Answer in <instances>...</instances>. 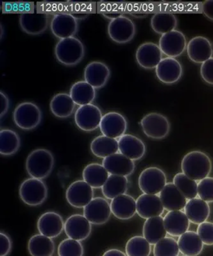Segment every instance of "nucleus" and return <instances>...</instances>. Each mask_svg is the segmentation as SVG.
I'll return each instance as SVG.
<instances>
[{
  "instance_id": "1",
  "label": "nucleus",
  "mask_w": 213,
  "mask_h": 256,
  "mask_svg": "<svg viewBox=\"0 0 213 256\" xmlns=\"http://www.w3.org/2000/svg\"><path fill=\"white\" fill-rule=\"evenodd\" d=\"M212 160L200 150H194L186 154L182 162V172L194 180L205 179L212 172Z\"/></svg>"
},
{
  "instance_id": "2",
  "label": "nucleus",
  "mask_w": 213,
  "mask_h": 256,
  "mask_svg": "<svg viewBox=\"0 0 213 256\" xmlns=\"http://www.w3.org/2000/svg\"><path fill=\"white\" fill-rule=\"evenodd\" d=\"M54 166L52 152L46 148H38L30 153L25 166L31 178L42 180L50 175Z\"/></svg>"
},
{
  "instance_id": "3",
  "label": "nucleus",
  "mask_w": 213,
  "mask_h": 256,
  "mask_svg": "<svg viewBox=\"0 0 213 256\" xmlns=\"http://www.w3.org/2000/svg\"><path fill=\"white\" fill-rule=\"evenodd\" d=\"M57 60L66 66H74L83 60L86 48L81 40L75 36L61 40L54 48Z\"/></svg>"
},
{
  "instance_id": "4",
  "label": "nucleus",
  "mask_w": 213,
  "mask_h": 256,
  "mask_svg": "<svg viewBox=\"0 0 213 256\" xmlns=\"http://www.w3.org/2000/svg\"><path fill=\"white\" fill-rule=\"evenodd\" d=\"M42 114L40 107L34 102H22L14 111L13 120L20 129L29 131L35 129L42 120Z\"/></svg>"
},
{
  "instance_id": "5",
  "label": "nucleus",
  "mask_w": 213,
  "mask_h": 256,
  "mask_svg": "<svg viewBox=\"0 0 213 256\" xmlns=\"http://www.w3.org/2000/svg\"><path fill=\"white\" fill-rule=\"evenodd\" d=\"M19 194L24 204L30 206H38L46 200L48 190L42 180L31 178L20 184Z\"/></svg>"
},
{
  "instance_id": "6",
  "label": "nucleus",
  "mask_w": 213,
  "mask_h": 256,
  "mask_svg": "<svg viewBox=\"0 0 213 256\" xmlns=\"http://www.w3.org/2000/svg\"><path fill=\"white\" fill-rule=\"evenodd\" d=\"M140 124L146 136L155 140L166 138L170 131V122L166 116L156 112L144 116Z\"/></svg>"
},
{
  "instance_id": "7",
  "label": "nucleus",
  "mask_w": 213,
  "mask_h": 256,
  "mask_svg": "<svg viewBox=\"0 0 213 256\" xmlns=\"http://www.w3.org/2000/svg\"><path fill=\"white\" fill-rule=\"evenodd\" d=\"M136 26L130 18L118 16L110 22L108 26V34L110 38L118 44L130 42L136 34Z\"/></svg>"
},
{
  "instance_id": "8",
  "label": "nucleus",
  "mask_w": 213,
  "mask_h": 256,
  "mask_svg": "<svg viewBox=\"0 0 213 256\" xmlns=\"http://www.w3.org/2000/svg\"><path fill=\"white\" fill-rule=\"evenodd\" d=\"M166 173L156 166L146 168L138 178L139 188L144 194L156 195L161 193L166 184Z\"/></svg>"
},
{
  "instance_id": "9",
  "label": "nucleus",
  "mask_w": 213,
  "mask_h": 256,
  "mask_svg": "<svg viewBox=\"0 0 213 256\" xmlns=\"http://www.w3.org/2000/svg\"><path fill=\"white\" fill-rule=\"evenodd\" d=\"M102 112L94 104L80 106L74 114L76 124L82 131H94L100 126L102 118Z\"/></svg>"
},
{
  "instance_id": "10",
  "label": "nucleus",
  "mask_w": 213,
  "mask_h": 256,
  "mask_svg": "<svg viewBox=\"0 0 213 256\" xmlns=\"http://www.w3.org/2000/svg\"><path fill=\"white\" fill-rule=\"evenodd\" d=\"M66 196L71 206L84 208L94 198V188L84 180H76L68 187Z\"/></svg>"
},
{
  "instance_id": "11",
  "label": "nucleus",
  "mask_w": 213,
  "mask_h": 256,
  "mask_svg": "<svg viewBox=\"0 0 213 256\" xmlns=\"http://www.w3.org/2000/svg\"><path fill=\"white\" fill-rule=\"evenodd\" d=\"M100 128L102 136L118 140L126 132L128 122L122 114L110 112L102 116Z\"/></svg>"
},
{
  "instance_id": "12",
  "label": "nucleus",
  "mask_w": 213,
  "mask_h": 256,
  "mask_svg": "<svg viewBox=\"0 0 213 256\" xmlns=\"http://www.w3.org/2000/svg\"><path fill=\"white\" fill-rule=\"evenodd\" d=\"M52 34L60 40L72 38L78 30V22L70 14L60 13L54 16L50 24Z\"/></svg>"
},
{
  "instance_id": "13",
  "label": "nucleus",
  "mask_w": 213,
  "mask_h": 256,
  "mask_svg": "<svg viewBox=\"0 0 213 256\" xmlns=\"http://www.w3.org/2000/svg\"><path fill=\"white\" fill-rule=\"evenodd\" d=\"M159 46L162 54L168 57L175 58L182 56L186 49V38L182 32L175 30L162 36L159 41Z\"/></svg>"
},
{
  "instance_id": "14",
  "label": "nucleus",
  "mask_w": 213,
  "mask_h": 256,
  "mask_svg": "<svg viewBox=\"0 0 213 256\" xmlns=\"http://www.w3.org/2000/svg\"><path fill=\"white\" fill-rule=\"evenodd\" d=\"M112 210L108 201L102 198H96L84 208V216L94 225H103L110 218Z\"/></svg>"
},
{
  "instance_id": "15",
  "label": "nucleus",
  "mask_w": 213,
  "mask_h": 256,
  "mask_svg": "<svg viewBox=\"0 0 213 256\" xmlns=\"http://www.w3.org/2000/svg\"><path fill=\"white\" fill-rule=\"evenodd\" d=\"M91 224L84 216L73 214L66 220L64 230L68 238L82 242L90 236L92 232Z\"/></svg>"
},
{
  "instance_id": "16",
  "label": "nucleus",
  "mask_w": 213,
  "mask_h": 256,
  "mask_svg": "<svg viewBox=\"0 0 213 256\" xmlns=\"http://www.w3.org/2000/svg\"><path fill=\"white\" fill-rule=\"evenodd\" d=\"M183 68L177 59L166 57L162 59L156 68L158 79L162 84H171L182 78Z\"/></svg>"
},
{
  "instance_id": "17",
  "label": "nucleus",
  "mask_w": 213,
  "mask_h": 256,
  "mask_svg": "<svg viewBox=\"0 0 213 256\" xmlns=\"http://www.w3.org/2000/svg\"><path fill=\"white\" fill-rule=\"evenodd\" d=\"M110 75L108 66L100 61H93L87 64L84 70V81L95 89L102 88L106 86Z\"/></svg>"
},
{
  "instance_id": "18",
  "label": "nucleus",
  "mask_w": 213,
  "mask_h": 256,
  "mask_svg": "<svg viewBox=\"0 0 213 256\" xmlns=\"http://www.w3.org/2000/svg\"><path fill=\"white\" fill-rule=\"evenodd\" d=\"M162 52L159 46L153 42H145L138 48L136 60L138 65L145 70L156 68L162 59Z\"/></svg>"
},
{
  "instance_id": "19",
  "label": "nucleus",
  "mask_w": 213,
  "mask_h": 256,
  "mask_svg": "<svg viewBox=\"0 0 213 256\" xmlns=\"http://www.w3.org/2000/svg\"><path fill=\"white\" fill-rule=\"evenodd\" d=\"M187 54L194 62L202 64L212 57V44L204 36H194L187 45Z\"/></svg>"
},
{
  "instance_id": "20",
  "label": "nucleus",
  "mask_w": 213,
  "mask_h": 256,
  "mask_svg": "<svg viewBox=\"0 0 213 256\" xmlns=\"http://www.w3.org/2000/svg\"><path fill=\"white\" fill-rule=\"evenodd\" d=\"M19 22L22 30L32 36L40 35L46 30L49 17L44 13H26L20 14Z\"/></svg>"
},
{
  "instance_id": "21",
  "label": "nucleus",
  "mask_w": 213,
  "mask_h": 256,
  "mask_svg": "<svg viewBox=\"0 0 213 256\" xmlns=\"http://www.w3.org/2000/svg\"><path fill=\"white\" fill-rule=\"evenodd\" d=\"M64 226L62 217L54 212H44L38 222V230L40 234L52 239L60 235Z\"/></svg>"
},
{
  "instance_id": "22",
  "label": "nucleus",
  "mask_w": 213,
  "mask_h": 256,
  "mask_svg": "<svg viewBox=\"0 0 213 256\" xmlns=\"http://www.w3.org/2000/svg\"><path fill=\"white\" fill-rule=\"evenodd\" d=\"M164 210L159 196L143 194L137 198L136 214L142 218L161 216Z\"/></svg>"
},
{
  "instance_id": "23",
  "label": "nucleus",
  "mask_w": 213,
  "mask_h": 256,
  "mask_svg": "<svg viewBox=\"0 0 213 256\" xmlns=\"http://www.w3.org/2000/svg\"><path fill=\"white\" fill-rule=\"evenodd\" d=\"M102 166L110 174L124 177L132 175L135 168L134 161L120 152L111 155L103 160Z\"/></svg>"
},
{
  "instance_id": "24",
  "label": "nucleus",
  "mask_w": 213,
  "mask_h": 256,
  "mask_svg": "<svg viewBox=\"0 0 213 256\" xmlns=\"http://www.w3.org/2000/svg\"><path fill=\"white\" fill-rule=\"evenodd\" d=\"M164 210L166 211H182L188 202L187 198L174 182H168L160 194Z\"/></svg>"
},
{
  "instance_id": "25",
  "label": "nucleus",
  "mask_w": 213,
  "mask_h": 256,
  "mask_svg": "<svg viewBox=\"0 0 213 256\" xmlns=\"http://www.w3.org/2000/svg\"><path fill=\"white\" fill-rule=\"evenodd\" d=\"M119 152L132 161L142 158L146 152L144 142L132 134H125L118 139Z\"/></svg>"
},
{
  "instance_id": "26",
  "label": "nucleus",
  "mask_w": 213,
  "mask_h": 256,
  "mask_svg": "<svg viewBox=\"0 0 213 256\" xmlns=\"http://www.w3.org/2000/svg\"><path fill=\"white\" fill-rule=\"evenodd\" d=\"M110 206L112 214L120 220H129L136 212V200L126 194L114 198Z\"/></svg>"
},
{
  "instance_id": "27",
  "label": "nucleus",
  "mask_w": 213,
  "mask_h": 256,
  "mask_svg": "<svg viewBox=\"0 0 213 256\" xmlns=\"http://www.w3.org/2000/svg\"><path fill=\"white\" fill-rule=\"evenodd\" d=\"M164 219L167 234L170 236L180 237L188 232L190 222L184 212H168Z\"/></svg>"
},
{
  "instance_id": "28",
  "label": "nucleus",
  "mask_w": 213,
  "mask_h": 256,
  "mask_svg": "<svg viewBox=\"0 0 213 256\" xmlns=\"http://www.w3.org/2000/svg\"><path fill=\"white\" fill-rule=\"evenodd\" d=\"M184 210L190 222L198 225L207 221L210 216L209 204L200 198L188 201Z\"/></svg>"
},
{
  "instance_id": "29",
  "label": "nucleus",
  "mask_w": 213,
  "mask_h": 256,
  "mask_svg": "<svg viewBox=\"0 0 213 256\" xmlns=\"http://www.w3.org/2000/svg\"><path fill=\"white\" fill-rule=\"evenodd\" d=\"M166 234L164 218L160 216L146 219L144 224L143 236L151 246L164 238Z\"/></svg>"
},
{
  "instance_id": "30",
  "label": "nucleus",
  "mask_w": 213,
  "mask_h": 256,
  "mask_svg": "<svg viewBox=\"0 0 213 256\" xmlns=\"http://www.w3.org/2000/svg\"><path fill=\"white\" fill-rule=\"evenodd\" d=\"M75 102L68 93H59L54 95L50 102V110L56 118H66L73 114Z\"/></svg>"
},
{
  "instance_id": "31",
  "label": "nucleus",
  "mask_w": 213,
  "mask_h": 256,
  "mask_svg": "<svg viewBox=\"0 0 213 256\" xmlns=\"http://www.w3.org/2000/svg\"><path fill=\"white\" fill-rule=\"evenodd\" d=\"M90 150L95 156L106 158L118 152V140L104 136H98L92 141Z\"/></svg>"
},
{
  "instance_id": "32",
  "label": "nucleus",
  "mask_w": 213,
  "mask_h": 256,
  "mask_svg": "<svg viewBox=\"0 0 213 256\" xmlns=\"http://www.w3.org/2000/svg\"><path fill=\"white\" fill-rule=\"evenodd\" d=\"M180 252L185 256H198L202 252L204 243L198 234L194 232H187L178 238Z\"/></svg>"
},
{
  "instance_id": "33",
  "label": "nucleus",
  "mask_w": 213,
  "mask_h": 256,
  "mask_svg": "<svg viewBox=\"0 0 213 256\" xmlns=\"http://www.w3.org/2000/svg\"><path fill=\"white\" fill-rule=\"evenodd\" d=\"M70 96L76 104L80 106L89 104L95 100L96 89L86 81L76 82L71 86Z\"/></svg>"
},
{
  "instance_id": "34",
  "label": "nucleus",
  "mask_w": 213,
  "mask_h": 256,
  "mask_svg": "<svg viewBox=\"0 0 213 256\" xmlns=\"http://www.w3.org/2000/svg\"><path fill=\"white\" fill-rule=\"evenodd\" d=\"M110 174L102 164H90L83 171V178L93 188H102L108 179Z\"/></svg>"
},
{
  "instance_id": "35",
  "label": "nucleus",
  "mask_w": 213,
  "mask_h": 256,
  "mask_svg": "<svg viewBox=\"0 0 213 256\" xmlns=\"http://www.w3.org/2000/svg\"><path fill=\"white\" fill-rule=\"evenodd\" d=\"M28 249L32 256H52L56 246L54 240L40 234L34 235L30 238Z\"/></svg>"
},
{
  "instance_id": "36",
  "label": "nucleus",
  "mask_w": 213,
  "mask_h": 256,
  "mask_svg": "<svg viewBox=\"0 0 213 256\" xmlns=\"http://www.w3.org/2000/svg\"><path fill=\"white\" fill-rule=\"evenodd\" d=\"M128 189V180L124 176L110 175L102 187L103 196L107 200H112L123 194H126Z\"/></svg>"
},
{
  "instance_id": "37",
  "label": "nucleus",
  "mask_w": 213,
  "mask_h": 256,
  "mask_svg": "<svg viewBox=\"0 0 213 256\" xmlns=\"http://www.w3.org/2000/svg\"><path fill=\"white\" fill-rule=\"evenodd\" d=\"M20 138L19 134L12 130L0 131V154L8 156L16 154L20 150Z\"/></svg>"
},
{
  "instance_id": "38",
  "label": "nucleus",
  "mask_w": 213,
  "mask_h": 256,
  "mask_svg": "<svg viewBox=\"0 0 213 256\" xmlns=\"http://www.w3.org/2000/svg\"><path fill=\"white\" fill-rule=\"evenodd\" d=\"M150 25L156 33L162 36L175 30L178 26V20L172 14L157 13L151 18Z\"/></svg>"
},
{
  "instance_id": "39",
  "label": "nucleus",
  "mask_w": 213,
  "mask_h": 256,
  "mask_svg": "<svg viewBox=\"0 0 213 256\" xmlns=\"http://www.w3.org/2000/svg\"><path fill=\"white\" fill-rule=\"evenodd\" d=\"M174 184L188 200H194L198 196V184L182 173H178L174 178Z\"/></svg>"
},
{
  "instance_id": "40",
  "label": "nucleus",
  "mask_w": 213,
  "mask_h": 256,
  "mask_svg": "<svg viewBox=\"0 0 213 256\" xmlns=\"http://www.w3.org/2000/svg\"><path fill=\"white\" fill-rule=\"evenodd\" d=\"M150 253L151 244L144 236L132 237L126 244L127 256H150Z\"/></svg>"
},
{
  "instance_id": "41",
  "label": "nucleus",
  "mask_w": 213,
  "mask_h": 256,
  "mask_svg": "<svg viewBox=\"0 0 213 256\" xmlns=\"http://www.w3.org/2000/svg\"><path fill=\"white\" fill-rule=\"evenodd\" d=\"M180 252L178 242L171 237L160 240L153 248L154 256H178Z\"/></svg>"
},
{
  "instance_id": "42",
  "label": "nucleus",
  "mask_w": 213,
  "mask_h": 256,
  "mask_svg": "<svg viewBox=\"0 0 213 256\" xmlns=\"http://www.w3.org/2000/svg\"><path fill=\"white\" fill-rule=\"evenodd\" d=\"M84 254L83 244L77 240L68 238L59 244L58 256H83Z\"/></svg>"
},
{
  "instance_id": "43",
  "label": "nucleus",
  "mask_w": 213,
  "mask_h": 256,
  "mask_svg": "<svg viewBox=\"0 0 213 256\" xmlns=\"http://www.w3.org/2000/svg\"><path fill=\"white\" fill-rule=\"evenodd\" d=\"M34 8L33 2H4L2 4L4 13H34Z\"/></svg>"
},
{
  "instance_id": "44",
  "label": "nucleus",
  "mask_w": 213,
  "mask_h": 256,
  "mask_svg": "<svg viewBox=\"0 0 213 256\" xmlns=\"http://www.w3.org/2000/svg\"><path fill=\"white\" fill-rule=\"evenodd\" d=\"M198 196L208 203L213 202V178L208 177L199 182Z\"/></svg>"
},
{
  "instance_id": "45",
  "label": "nucleus",
  "mask_w": 213,
  "mask_h": 256,
  "mask_svg": "<svg viewBox=\"0 0 213 256\" xmlns=\"http://www.w3.org/2000/svg\"><path fill=\"white\" fill-rule=\"evenodd\" d=\"M204 244L206 246H213V223L210 222L199 224L196 230Z\"/></svg>"
},
{
  "instance_id": "46",
  "label": "nucleus",
  "mask_w": 213,
  "mask_h": 256,
  "mask_svg": "<svg viewBox=\"0 0 213 256\" xmlns=\"http://www.w3.org/2000/svg\"><path fill=\"white\" fill-rule=\"evenodd\" d=\"M200 75L206 83L213 86V57L202 64Z\"/></svg>"
},
{
  "instance_id": "47",
  "label": "nucleus",
  "mask_w": 213,
  "mask_h": 256,
  "mask_svg": "<svg viewBox=\"0 0 213 256\" xmlns=\"http://www.w3.org/2000/svg\"><path fill=\"white\" fill-rule=\"evenodd\" d=\"M10 238L6 233H0V256H8L12 249Z\"/></svg>"
},
{
  "instance_id": "48",
  "label": "nucleus",
  "mask_w": 213,
  "mask_h": 256,
  "mask_svg": "<svg viewBox=\"0 0 213 256\" xmlns=\"http://www.w3.org/2000/svg\"><path fill=\"white\" fill-rule=\"evenodd\" d=\"M0 104H1L0 114H1V118H3L4 116L8 113L9 106H10V100H9L8 96L2 90L0 92Z\"/></svg>"
},
{
  "instance_id": "49",
  "label": "nucleus",
  "mask_w": 213,
  "mask_h": 256,
  "mask_svg": "<svg viewBox=\"0 0 213 256\" xmlns=\"http://www.w3.org/2000/svg\"><path fill=\"white\" fill-rule=\"evenodd\" d=\"M204 14L208 19L213 20V1H206L202 6Z\"/></svg>"
},
{
  "instance_id": "50",
  "label": "nucleus",
  "mask_w": 213,
  "mask_h": 256,
  "mask_svg": "<svg viewBox=\"0 0 213 256\" xmlns=\"http://www.w3.org/2000/svg\"><path fill=\"white\" fill-rule=\"evenodd\" d=\"M102 256H127L126 254L118 249H110L103 254Z\"/></svg>"
}]
</instances>
